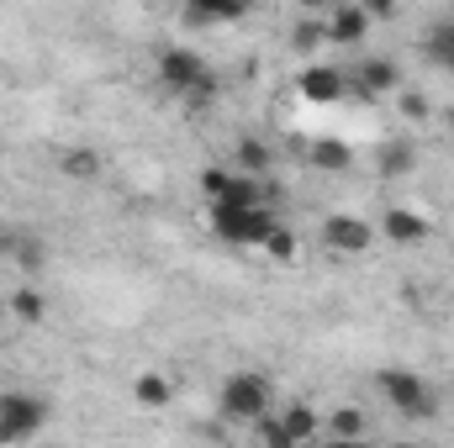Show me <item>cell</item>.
<instances>
[{"mask_svg": "<svg viewBox=\"0 0 454 448\" xmlns=\"http://www.w3.org/2000/svg\"><path fill=\"white\" fill-rule=\"evenodd\" d=\"M380 396L402 412V417H412V422H428V417H439V396H434V385L423 380V375H412V369H380Z\"/></svg>", "mask_w": 454, "mask_h": 448, "instance_id": "1", "label": "cell"}, {"mask_svg": "<svg viewBox=\"0 0 454 448\" xmlns=\"http://www.w3.org/2000/svg\"><path fill=\"white\" fill-rule=\"evenodd\" d=\"M223 417L232 422H254V417H264L270 406H275V385H270V375H254V369H238V375H227L223 380Z\"/></svg>", "mask_w": 454, "mask_h": 448, "instance_id": "2", "label": "cell"}, {"mask_svg": "<svg viewBox=\"0 0 454 448\" xmlns=\"http://www.w3.org/2000/svg\"><path fill=\"white\" fill-rule=\"evenodd\" d=\"M270 222H275L270 206H223V201H212V232L232 248H259Z\"/></svg>", "mask_w": 454, "mask_h": 448, "instance_id": "3", "label": "cell"}, {"mask_svg": "<svg viewBox=\"0 0 454 448\" xmlns=\"http://www.w3.org/2000/svg\"><path fill=\"white\" fill-rule=\"evenodd\" d=\"M48 422V401L37 396H0V444H27Z\"/></svg>", "mask_w": 454, "mask_h": 448, "instance_id": "4", "label": "cell"}, {"mask_svg": "<svg viewBox=\"0 0 454 448\" xmlns=\"http://www.w3.org/2000/svg\"><path fill=\"white\" fill-rule=\"evenodd\" d=\"M201 74H207V58H201L196 48H164V53H159V85H164V90L185 96Z\"/></svg>", "mask_w": 454, "mask_h": 448, "instance_id": "5", "label": "cell"}, {"mask_svg": "<svg viewBox=\"0 0 454 448\" xmlns=\"http://www.w3.org/2000/svg\"><path fill=\"white\" fill-rule=\"evenodd\" d=\"M323 243H328L333 253H364V248L375 243V227L364 222V217H348V212H333V217L323 222Z\"/></svg>", "mask_w": 454, "mask_h": 448, "instance_id": "6", "label": "cell"}, {"mask_svg": "<svg viewBox=\"0 0 454 448\" xmlns=\"http://www.w3.org/2000/svg\"><path fill=\"white\" fill-rule=\"evenodd\" d=\"M296 90H301L312 106H333V101H343L348 80H343V69H328V64H307V69L296 74Z\"/></svg>", "mask_w": 454, "mask_h": 448, "instance_id": "7", "label": "cell"}, {"mask_svg": "<svg viewBox=\"0 0 454 448\" xmlns=\"http://www.w3.org/2000/svg\"><path fill=\"white\" fill-rule=\"evenodd\" d=\"M364 32H370V11H364L359 0L333 5V16H328V42H339V48H359Z\"/></svg>", "mask_w": 454, "mask_h": 448, "instance_id": "8", "label": "cell"}, {"mask_svg": "<svg viewBox=\"0 0 454 448\" xmlns=\"http://www.w3.org/2000/svg\"><path fill=\"white\" fill-rule=\"evenodd\" d=\"M354 90L370 96V101H375V96H396V90H402V74H396L391 58H364V64L354 69Z\"/></svg>", "mask_w": 454, "mask_h": 448, "instance_id": "9", "label": "cell"}, {"mask_svg": "<svg viewBox=\"0 0 454 448\" xmlns=\"http://www.w3.org/2000/svg\"><path fill=\"white\" fill-rule=\"evenodd\" d=\"M380 232H386L391 243H402V248H412V243H423V237H428V222H423L418 212H402V206H391V212L380 217Z\"/></svg>", "mask_w": 454, "mask_h": 448, "instance_id": "10", "label": "cell"}, {"mask_svg": "<svg viewBox=\"0 0 454 448\" xmlns=\"http://www.w3.org/2000/svg\"><path fill=\"white\" fill-rule=\"evenodd\" d=\"M254 0H185V21H243Z\"/></svg>", "mask_w": 454, "mask_h": 448, "instance_id": "11", "label": "cell"}, {"mask_svg": "<svg viewBox=\"0 0 454 448\" xmlns=\"http://www.w3.org/2000/svg\"><path fill=\"white\" fill-rule=\"evenodd\" d=\"M101 169H106V164H101L96 148H64V153H59V174H64V180L90 185V180H101Z\"/></svg>", "mask_w": 454, "mask_h": 448, "instance_id": "12", "label": "cell"}, {"mask_svg": "<svg viewBox=\"0 0 454 448\" xmlns=\"http://www.w3.org/2000/svg\"><path fill=\"white\" fill-rule=\"evenodd\" d=\"M323 42H328V21L307 11V16H301V21L291 27V53H301V58H312V53H317Z\"/></svg>", "mask_w": 454, "mask_h": 448, "instance_id": "13", "label": "cell"}, {"mask_svg": "<svg viewBox=\"0 0 454 448\" xmlns=\"http://www.w3.org/2000/svg\"><path fill=\"white\" fill-rule=\"evenodd\" d=\"M11 264L21 269V274H37L43 264H48V243L32 232V227H21V237H16V253H11Z\"/></svg>", "mask_w": 454, "mask_h": 448, "instance_id": "14", "label": "cell"}, {"mask_svg": "<svg viewBox=\"0 0 454 448\" xmlns=\"http://www.w3.org/2000/svg\"><path fill=\"white\" fill-rule=\"evenodd\" d=\"M412 164H418L412 143H386V148H380V158H375L380 180H402V174H412Z\"/></svg>", "mask_w": 454, "mask_h": 448, "instance_id": "15", "label": "cell"}, {"mask_svg": "<svg viewBox=\"0 0 454 448\" xmlns=\"http://www.w3.org/2000/svg\"><path fill=\"white\" fill-rule=\"evenodd\" d=\"M286 433H291V444H312V438H323V417L312 412V406H286Z\"/></svg>", "mask_w": 454, "mask_h": 448, "instance_id": "16", "label": "cell"}, {"mask_svg": "<svg viewBox=\"0 0 454 448\" xmlns=\"http://www.w3.org/2000/svg\"><path fill=\"white\" fill-rule=\"evenodd\" d=\"M312 164H317L323 174H343V169L354 164V153H348V143H339V137H317V143H312Z\"/></svg>", "mask_w": 454, "mask_h": 448, "instance_id": "17", "label": "cell"}, {"mask_svg": "<svg viewBox=\"0 0 454 448\" xmlns=\"http://www.w3.org/2000/svg\"><path fill=\"white\" fill-rule=\"evenodd\" d=\"M223 206H264V196H259V174H227L223 196H217Z\"/></svg>", "mask_w": 454, "mask_h": 448, "instance_id": "18", "label": "cell"}, {"mask_svg": "<svg viewBox=\"0 0 454 448\" xmlns=\"http://www.w3.org/2000/svg\"><path fill=\"white\" fill-rule=\"evenodd\" d=\"M132 396H137V406H148V412H159V406H169V380L164 375H137L132 380Z\"/></svg>", "mask_w": 454, "mask_h": 448, "instance_id": "19", "label": "cell"}, {"mask_svg": "<svg viewBox=\"0 0 454 448\" xmlns=\"http://www.w3.org/2000/svg\"><path fill=\"white\" fill-rule=\"evenodd\" d=\"M328 438H333V444H354V438H364V412L339 406V412L328 417Z\"/></svg>", "mask_w": 454, "mask_h": 448, "instance_id": "20", "label": "cell"}, {"mask_svg": "<svg viewBox=\"0 0 454 448\" xmlns=\"http://www.w3.org/2000/svg\"><path fill=\"white\" fill-rule=\"evenodd\" d=\"M232 153H238V169H243V174H270V143H259V137H243Z\"/></svg>", "mask_w": 454, "mask_h": 448, "instance_id": "21", "label": "cell"}, {"mask_svg": "<svg viewBox=\"0 0 454 448\" xmlns=\"http://www.w3.org/2000/svg\"><path fill=\"white\" fill-rule=\"evenodd\" d=\"M11 312H16V322H27V328H37V322L48 317V301H43L37 290H27V285H21V290L11 296Z\"/></svg>", "mask_w": 454, "mask_h": 448, "instance_id": "22", "label": "cell"}, {"mask_svg": "<svg viewBox=\"0 0 454 448\" xmlns=\"http://www.w3.org/2000/svg\"><path fill=\"white\" fill-rule=\"evenodd\" d=\"M180 101H185V112H191V116H201L207 106H212V101H217V74L207 69V74H201V80H196V85H191Z\"/></svg>", "mask_w": 454, "mask_h": 448, "instance_id": "23", "label": "cell"}, {"mask_svg": "<svg viewBox=\"0 0 454 448\" xmlns=\"http://www.w3.org/2000/svg\"><path fill=\"white\" fill-rule=\"evenodd\" d=\"M264 253H275L280 264H291L296 259V232L291 227H280V222H270V232H264V243H259Z\"/></svg>", "mask_w": 454, "mask_h": 448, "instance_id": "24", "label": "cell"}, {"mask_svg": "<svg viewBox=\"0 0 454 448\" xmlns=\"http://www.w3.org/2000/svg\"><path fill=\"white\" fill-rule=\"evenodd\" d=\"M254 433H259V444H270V448H296V444H291V433H286V422H280V417H270V412H264V417H254Z\"/></svg>", "mask_w": 454, "mask_h": 448, "instance_id": "25", "label": "cell"}, {"mask_svg": "<svg viewBox=\"0 0 454 448\" xmlns=\"http://www.w3.org/2000/svg\"><path fill=\"white\" fill-rule=\"evenodd\" d=\"M423 48H428V58L439 64V58H444V53L454 48V21H439V27L428 32V42H423Z\"/></svg>", "mask_w": 454, "mask_h": 448, "instance_id": "26", "label": "cell"}, {"mask_svg": "<svg viewBox=\"0 0 454 448\" xmlns=\"http://www.w3.org/2000/svg\"><path fill=\"white\" fill-rule=\"evenodd\" d=\"M396 112L407 116V121H423V116H428V101H423L418 90H402V96H396Z\"/></svg>", "mask_w": 454, "mask_h": 448, "instance_id": "27", "label": "cell"}, {"mask_svg": "<svg viewBox=\"0 0 454 448\" xmlns=\"http://www.w3.org/2000/svg\"><path fill=\"white\" fill-rule=\"evenodd\" d=\"M364 11H370V21H396V11H402V0H359Z\"/></svg>", "mask_w": 454, "mask_h": 448, "instance_id": "28", "label": "cell"}, {"mask_svg": "<svg viewBox=\"0 0 454 448\" xmlns=\"http://www.w3.org/2000/svg\"><path fill=\"white\" fill-rule=\"evenodd\" d=\"M223 185H227V169H201V190H207L212 201L223 196Z\"/></svg>", "mask_w": 454, "mask_h": 448, "instance_id": "29", "label": "cell"}, {"mask_svg": "<svg viewBox=\"0 0 454 448\" xmlns=\"http://www.w3.org/2000/svg\"><path fill=\"white\" fill-rule=\"evenodd\" d=\"M16 237H21V227L0 222V259H11V253H16Z\"/></svg>", "mask_w": 454, "mask_h": 448, "instance_id": "30", "label": "cell"}, {"mask_svg": "<svg viewBox=\"0 0 454 448\" xmlns=\"http://www.w3.org/2000/svg\"><path fill=\"white\" fill-rule=\"evenodd\" d=\"M296 5H301V11H312V16H317V11H323V5H328V0H296Z\"/></svg>", "mask_w": 454, "mask_h": 448, "instance_id": "31", "label": "cell"}, {"mask_svg": "<svg viewBox=\"0 0 454 448\" xmlns=\"http://www.w3.org/2000/svg\"><path fill=\"white\" fill-rule=\"evenodd\" d=\"M439 69H450V74H454V48L444 53V58H439Z\"/></svg>", "mask_w": 454, "mask_h": 448, "instance_id": "32", "label": "cell"}]
</instances>
